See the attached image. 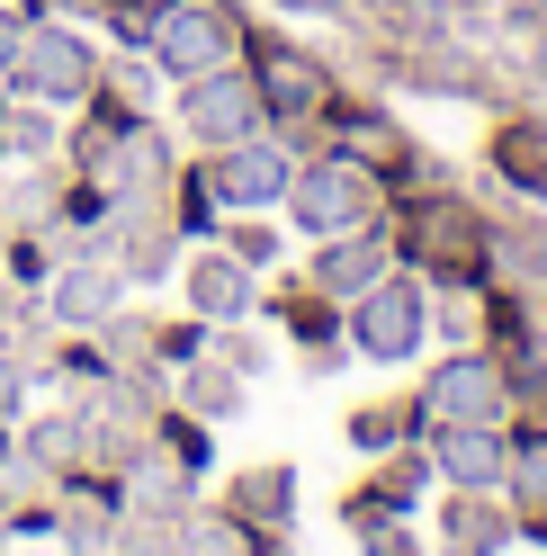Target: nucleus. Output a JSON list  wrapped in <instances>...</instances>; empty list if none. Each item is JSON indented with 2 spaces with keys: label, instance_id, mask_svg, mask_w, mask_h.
Instances as JSON below:
<instances>
[{
  "label": "nucleus",
  "instance_id": "f257e3e1",
  "mask_svg": "<svg viewBox=\"0 0 547 556\" xmlns=\"http://www.w3.org/2000/svg\"><path fill=\"white\" fill-rule=\"evenodd\" d=\"M378 206H386V180H378V162H359V153H323V162H305L288 180V216L315 242L378 225Z\"/></svg>",
  "mask_w": 547,
  "mask_h": 556
},
{
  "label": "nucleus",
  "instance_id": "f03ea898",
  "mask_svg": "<svg viewBox=\"0 0 547 556\" xmlns=\"http://www.w3.org/2000/svg\"><path fill=\"white\" fill-rule=\"evenodd\" d=\"M233 54H243V18H233L225 0H162V18H153V63H162L170 81L225 73Z\"/></svg>",
  "mask_w": 547,
  "mask_h": 556
},
{
  "label": "nucleus",
  "instance_id": "7ed1b4c3",
  "mask_svg": "<svg viewBox=\"0 0 547 556\" xmlns=\"http://www.w3.org/2000/svg\"><path fill=\"white\" fill-rule=\"evenodd\" d=\"M180 126L207 153H225V144H252V135L269 126V99H260V81L243 73V63H225V73H198L180 90Z\"/></svg>",
  "mask_w": 547,
  "mask_h": 556
},
{
  "label": "nucleus",
  "instance_id": "20e7f679",
  "mask_svg": "<svg viewBox=\"0 0 547 556\" xmlns=\"http://www.w3.org/2000/svg\"><path fill=\"white\" fill-rule=\"evenodd\" d=\"M422 332H431V296L414 288V278L386 269L368 296H351V351L359 359H414Z\"/></svg>",
  "mask_w": 547,
  "mask_h": 556
},
{
  "label": "nucleus",
  "instance_id": "39448f33",
  "mask_svg": "<svg viewBox=\"0 0 547 556\" xmlns=\"http://www.w3.org/2000/svg\"><path fill=\"white\" fill-rule=\"evenodd\" d=\"M10 81L27 99H54V109H73V99L99 90V54L73 37V27H27L18 37V63H10Z\"/></svg>",
  "mask_w": 547,
  "mask_h": 556
},
{
  "label": "nucleus",
  "instance_id": "423d86ee",
  "mask_svg": "<svg viewBox=\"0 0 547 556\" xmlns=\"http://www.w3.org/2000/svg\"><path fill=\"white\" fill-rule=\"evenodd\" d=\"M431 476L449 484V494H503V476H511L503 422H440L431 431Z\"/></svg>",
  "mask_w": 547,
  "mask_h": 556
},
{
  "label": "nucleus",
  "instance_id": "0eeeda50",
  "mask_svg": "<svg viewBox=\"0 0 547 556\" xmlns=\"http://www.w3.org/2000/svg\"><path fill=\"white\" fill-rule=\"evenodd\" d=\"M503 413H511V368L503 359H449V368H440L431 377V395H422V422L440 431V422H503Z\"/></svg>",
  "mask_w": 547,
  "mask_h": 556
},
{
  "label": "nucleus",
  "instance_id": "6e6552de",
  "mask_svg": "<svg viewBox=\"0 0 547 556\" xmlns=\"http://www.w3.org/2000/svg\"><path fill=\"white\" fill-rule=\"evenodd\" d=\"M288 180H296V162L279 153V144H225L216 153V170H207V198L216 206H233V216H252V206H288Z\"/></svg>",
  "mask_w": 547,
  "mask_h": 556
},
{
  "label": "nucleus",
  "instance_id": "1a4fd4ad",
  "mask_svg": "<svg viewBox=\"0 0 547 556\" xmlns=\"http://www.w3.org/2000/svg\"><path fill=\"white\" fill-rule=\"evenodd\" d=\"M252 81H260V99H269V117H323V109H332L323 63L296 54V46H269V54L252 63Z\"/></svg>",
  "mask_w": 547,
  "mask_h": 556
},
{
  "label": "nucleus",
  "instance_id": "9d476101",
  "mask_svg": "<svg viewBox=\"0 0 547 556\" xmlns=\"http://www.w3.org/2000/svg\"><path fill=\"white\" fill-rule=\"evenodd\" d=\"M386 261H395V252H386V242L368 233V225H359V233H332L323 252H315V288L351 305V296H368V288L386 278Z\"/></svg>",
  "mask_w": 547,
  "mask_h": 556
},
{
  "label": "nucleus",
  "instance_id": "9b49d317",
  "mask_svg": "<svg viewBox=\"0 0 547 556\" xmlns=\"http://www.w3.org/2000/svg\"><path fill=\"white\" fill-rule=\"evenodd\" d=\"M414 261L449 269V278H475V269H485V233H475L458 206H422V216H414Z\"/></svg>",
  "mask_w": 547,
  "mask_h": 556
},
{
  "label": "nucleus",
  "instance_id": "f8f14e48",
  "mask_svg": "<svg viewBox=\"0 0 547 556\" xmlns=\"http://www.w3.org/2000/svg\"><path fill=\"white\" fill-rule=\"evenodd\" d=\"M189 305H198L207 324L243 315V305H252V269H243V261H198V269H189Z\"/></svg>",
  "mask_w": 547,
  "mask_h": 556
},
{
  "label": "nucleus",
  "instance_id": "ddd939ff",
  "mask_svg": "<svg viewBox=\"0 0 547 556\" xmlns=\"http://www.w3.org/2000/svg\"><path fill=\"white\" fill-rule=\"evenodd\" d=\"M494 162H503V180H521L530 198H547V126H503Z\"/></svg>",
  "mask_w": 547,
  "mask_h": 556
},
{
  "label": "nucleus",
  "instance_id": "4468645a",
  "mask_svg": "<svg viewBox=\"0 0 547 556\" xmlns=\"http://www.w3.org/2000/svg\"><path fill=\"white\" fill-rule=\"evenodd\" d=\"M494 539H503L494 494H449V547L458 556H494Z\"/></svg>",
  "mask_w": 547,
  "mask_h": 556
},
{
  "label": "nucleus",
  "instance_id": "2eb2a0df",
  "mask_svg": "<svg viewBox=\"0 0 547 556\" xmlns=\"http://www.w3.org/2000/svg\"><path fill=\"white\" fill-rule=\"evenodd\" d=\"M109 305H117V278H109V269H73V278L54 288V315H63V324H99Z\"/></svg>",
  "mask_w": 547,
  "mask_h": 556
},
{
  "label": "nucleus",
  "instance_id": "dca6fc26",
  "mask_svg": "<svg viewBox=\"0 0 547 556\" xmlns=\"http://www.w3.org/2000/svg\"><path fill=\"white\" fill-rule=\"evenodd\" d=\"M511 503H521V520H547V431L538 440H521V458H511Z\"/></svg>",
  "mask_w": 547,
  "mask_h": 556
},
{
  "label": "nucleus",
  "instance_id": "f3484780",
  "mask_svg": "<svg viewBox=\"0 0 547 556\" xmlns=\"http://www.w3.org/2000/svg\"><path fill=\"white\" fill-rule=\"evenodd\" d=\"M233 503H243L252 520H279V511H288V476H279V467H260L252 484H233Z\"/></svg>",
  "mask_w": 547,
  "mask_h": 556
},
{
  "label": "nucleus",
  "instance_id": "a211bd4d",
  "mask_svg": "<svg viewBox=\"0 0 547 556\" xmlns=\"http://www.w3.org/2000/svg\"><path fill=\"white\" fill-rule=\"evenodd\" d=\"M404 431H414L404 413H359V422H351V440H359V448H395Z\"/></svg>",
  "mask_w": 547,
  "mask_h": 556
},
{
  "label": "nucleus",
  "instance_id": "6ab92c4d",
  "mask_svg": "<svg viewBox=\"0 0 547 556\" xmlns=\"http://www.w3.org/2000/svg\"><path fill=\"white\" fill-rule=\"evenodd\" d=\"M18 37H27V18H10V10H0V73L18 63Z\"/></svg>",
  "mask_w": 547,
  "mask_h": 556
},
{
  "label": "nucleus",
  "instance_id": "aec40b11",
  "mask_svg": "<svg viewBox=\"0 0 547 556\" xmlns=\"http://www.w3.org/2000/svg\"><path fill=\"white\" fill-rule=\"evenodd\" d=\"M368 556H414V539H404V530H378V539H368Z\"/></svg>",
  "mask_w": 547,
  "mask_h": 556
}]
</instances>
